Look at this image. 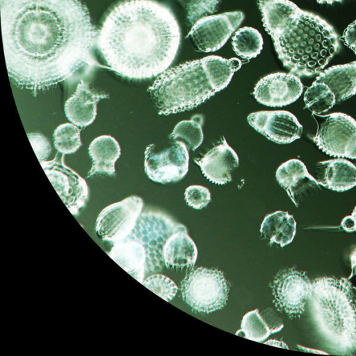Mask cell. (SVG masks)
I'll return each instance as SVG.
<instances>
[{"label": "cell", "mask_w": 356, "mask_h": 356, "mask_svg": "<svg viewBox=\"0 0 356 356\" xmlns=\"http://www.w3.org/2000/svg\"><path fill=\"white\" fill-rule=\"evenodd\" d=\"M10 79L34 96L89 75L98 31L81 0H0Z\"/></svg>", "instance_id": "1"}, {"label": "cell", "mask_w": 356, "mask_h": 356, "mask_svg": "<svg viewBox=\"0 0 356 356\" xmlns=\"http://www.w3.org/2000/svg\"><path fill=\"white\" fill-rule=\"evenodd\" d=\"M181 42L178 22L155 0H124L106 14L97 48L108 68L132 80L156 76L170 66Z\"/></svg>", "instance_id": "2"}, {"label": "cell", "mask_w": 356, "mask_h": 356, "mask_svg": "<svg viewBox=\"0 0 356 356\" xmlns=\"http://www.w3.org/2000/svg\"><path fill=\"white\" fill-rule=\"evenodd\" d=\"M241 65L236 58L206 56L165 70L147 91L159 115L191 110L226 88Z\"/></svg>", "instance_id": "3"}, {"label": "cell", "mask_w": 356, "mask_h": 356, "mask_svg": "<svg viewBox=\"0 0 356 356\" xmlns=\"http://www.w3.org/2000/svg\"><path fill=\"white\" fill-rule=\"evenodd\" d=\"M270 37L283 65L298 76L321 72L339 48L333 27L304 10Z\"/></svg>", "instance_id": "4"}, {"label": "cell", "mask_w": 356, "mask_h": 356, "mask_svg": "<svg viewBox=\"0 0 356 356\" xmlns=\"http://www.w3.org/2000/svg\"><path fill=\"white\" fill-rule=\"evenodd\" d=\"M308 302L317 332L331 353H355L356 297L351 282L345 278H316Z\"/></svg>", "instance_id": "5"}, {"label": "cell", "mask_w": 356, "mask_h": 356, "mask_svg": "<svg viewBox=\"0 0 356 356\" xmlns=\"http://www.w3.org/2000/svg\"><path fill=\"white\" fill-rule=\"evenodd\" d=\"M181 291L184 301L193 312L209 314L225 306L229 286L222 271L200 267L182 280Z\"/></svg>", "instance_id": "6"}, {"label": "cell", "mask_w": 356, "mask_h": 356, "mask_svg": "<svg viewBox=\"0 0 356 356\" xmlns=\"http://www.w3.org/2000/svg\"><path fill=\"white\" fill-rule=\"evenodd\" d=\"M163 213L149 211L141 213L131 234L127 237L139 242L146 252V274L160 270L163 248L168 238L178 229Z\"/></svg>", "instance_id": "7"}, {"label": "cell", "mask_w": 356, "mask_h": 356, "mask_svg": "<svg viewBox=\"0 0 356 356\" xmlns=\"http://www.w3.org/2000/svg\"><path fill=\"white\" fill-rule=\"evenodd\" d=\"M320 118L313 138L317 147L326 154L356 159V120L343 113L315 115Z\"/></svg>", "instance_id": "8"}, {"label": "cell", "mask_w": 356, "mask_h": 356, "mask_svg": "<svg viewBox=\"0 0 356 356\" xmlns=\"http://www.w3.org/2000/svg\"><path fill=\"white\" fill-rule=\"evenodd\" d=\"M270 286L277 310L290 318H300L305 310L312 289V282L305 272L293 268L282 269Z\"/></svg>", "instance_id": "9"}, {"label": "cell", "mask_w": 356, "mask_h": 356, "mask_svg": "<svg viewBox=\"0 0 356 356\" xmlns=\"http://www.w3.org/2000/svg\"><path fill=\"white\" fill-rule=\"evenodd\" d=\"M143 207V200L136 195L105 207L96 220L97 237L112 243L125 239L133 230Z\"/></svg>", "instance_id": "10"}, {"label": "cell", "mask_w": 356, "mask_h": 356, "mask_svg": "<svg viewBox=\"0 0 356 356\" xmlns=\"http://www.w3.org/2000/svg\"><path fill=\"white\" fill-rule=\"evenodd\" d=\"M188 149L180 140L159 152L151 144L145 151V172L154 182L165 184L180 181L188 172Z\"/></svg>", "instance_id": "11"}, {"label": "cell", "mask_w": 356, "mask_h": 356, "mask_svg": "<svg viewBox=\"0 0 356 356\" xmlns=\"http://www.w3.org/2000/svg\"><path fill=\"white\" fill-rule=\"evenodd\" d=\"M243 19L241 11L207 15L193 24L186 38L191 39L197 51H216L227 42Z\"/></svg>", "instance_id": "12"}, {"label": "cell", "mask_w": 356, "mask_h": 356, "mask_svg": "<svg viewBox=\"0 0 356 356\" xmlns=\"http://www.w3.org/2000/svg\"><path fill=\"white\" fill-rule=\"evenodd\" d=\"M64 154L58 161L57 156L51 161L40 162V165L70 213L76 216L89 199L86 181L78 173L64 163Z\"/></svg>", "instance_id": "13"}, {"label": "cell", "mask_w": 356, "mask_h": 356, "mask_svg": "<svg viewBox=\"0 0 356 356\" xmlns=\"http://www.w3.org/2000/svg\"><path fill=\"white\" fill-rule=\"evenodd\" d=\"M247 120L257 131L278 144L291 143L302 135V126L289 111H257L250 113Z\"/></svg>", "instance_id": "14"}, {"label": "cell", "mask_w": 356, "mask_h": 356, "mask_svg": "<svg viewBox=\"0 0 356 356\" xmlns=\"http://www.w3.org/2000/svg\"><path fill=\"white\" fill-rule=\"evenodd\" d=\"M302 91L303 85L297 75L276 72L261 78L257 83L253 95L263 105L282 107L296 102Z\"/></svg>", "instance_id": "15"}, {"label": "cell", "mask_w": 356, "mask_h": 356, "mask_svg": "<svg viewBox=\"0 0 356 356\" xmlns=\"http://www.w3.org/2000/svg\"><path fill=\"white\" fill-rule=\"evenodd\" d=\"M220 144L202 157L195 159L203 175L211 182L223 185L232 181V172L238 166V157L224 137Z\"/></svg>", "instance_id": "16"}, {"label": "cell", "mask_w": 356, "mask_h": 356, "mask_svg": "<svg viewBox=\"0 0 356 356\" xmlns=\"http://www.w3.org/2000/svg\"><path fill=\"white\" fill-rule=\"evenodd\" d=\"M275 176L278 184L297 207L311 192L321 190L318 181L308 172L304 163L297 159L283 163L277 168Z\"/></svg>", "instance_id": "17"}, {"label": "cell", "mask_w": 356, "mask_h": 356, "mask_svg": "<svg viewBox=\"0 0 356 356\" xmlns=\"http://www.w3.org/2000/svg\"><path fill=\"white\" fill-rule=\"evenodd\" d=\"M108 97L106 93H97L91 90L89 83L81 79L74 93L65 103V115L72 124L85 128L96 118L97 102Z\"/></svg>", "instance_id": "18"}, {"label": "cell", "mask_w": 356, "mask_h": 356, "mask_svg": "<svg viewBox=\"0 0 356 356\" xmlns=\"http://www.w3.org/2000/svg\"><path fill=\"white\" fill-rule=\"evenodd\" d=\"M316 181L327 189L344 192L356 186V166L343 159H334L318 163Z\"/></svg>", "instance_id": "19"}, {"label": "cell", "mask_w": 356, "mask_h": 356, "mask_svg": "<svg viewBox=\"0 0 356 356\" xmlns=\"http://www.w3.org/2000/svg\"><path fill=\"white\" fill-rule=\"evenodd\" d=\"M197 257V249L186 227L178 229L168 238L163 248V263L168 268H191Z\"/></svg>", "instance_id": "20"}, {"label": "cell", "mask_w": 356, "mask_h": 356, "mask_svg": "<svg viewBox=\"0 0 356 356\" xmlns=\"http://www.w3.org/2000/svg\"><path fill=\"white\" fill-rule=\"evenodd\" d=\"M108 254L131 276L143 282L146 275V252L139 242L126 238L113 243Z\"/></svg>", "instance_id": "21"}, {"label": "cell", "mask_w": 356, "mask_h": 356, "mask_svg": "<svg viewBox=\"0 0 356 356\" xmlns=\"http://www.w3.org/2000/svg\"><path fill=\"white\" fill-rule=\"evenodd\" d=\"M120 152L119 143L111 136L103 135L95 138L88 147L92 164L87 177L96 174L115 176V164Z\"/></svg>", "instance_id": "22"}, {"label": "cell", "mask_w": 356, "mask_h": 356, "mask_svg": "<svg viewBox=\"0 0 356 356\" xmlns=\"http://www.w3.org/2000/svg\"><path fill=\"white\" fill-rule=\"evenodd\" d=\"M316 81L330 88L337 103L344 101L356 94V61L332 66L320 72Z\"/></svg>", "instance_id": "23"}, {"label": "cell", "mask_w": 356, "mask_h": 356, "mask_svg": "<svg viewBox=\"0 0 356 356\" xmlns=\"http://www.w3.org/2000/svg\"><path fill=\"white\" fill-rule=\"evenodd\" d=\"M263 26L271 36L286 26L302 11L289 0H257Z\"/></svg>", "instance_id": "24"}, {"label": "cell", "mask_w": 356, "mask_h": 356, "mask_svg": "<svg viewBox=\"0 0 356 356\" xmlns=\"http://www.w3.org/2000/svg\"><path fill=\"white\" fill-rule=\"evenodd\" d=\"M296 232V222L288 212L277 211L267 215L260 227L261 236L269 243L284 247L292 242Z\"/></svg>", "instance_id": "25"}, {"label": "cell", "mask_w": 356, "mask_h": 356, "mask_svg": "<svg viewBox=\"0 0 356 356\" xmlns=\"http://www.w3.org/2000/svg\"><path fill=\"white\" fill-rule=\"evenodd\" d=\"M232 44L237 56L249 60L260 54L264 40L259 31L252 27L244 26L236 31Z\"/></svg>", "instance_id": "26"}, {"label": "cell", "mask_w": 356, "mask_h": 356, "mask_svg": "<svg viewBox=\"0 0 356 356\" xmlns=\"http://www.w3.org/2000/svg\"><path fill=\"white\" fill-rule=\"evenodd\" d=\"M203 122L204 117L201 114H196L190 120H182L175 125L169 138L182 141L188 149L195 151L203 142Z\"/></svg>", "instance_id": "27"}, {"label": "cell", "mask_w": 356, "mask_h": 356, "mask_svg": "<svg viewBox=\"0 0 356 356\" xmlns=\"http://www.w3.org/2000/svg\"><path fill=\"white\" fill-rule=\"evenodd\" d=\"M304 102L305 108L313 115L325 113L337 104L335 95L330 88L325 83L316 80L305 92Z\"/></svg>", "instance_id": "28"}, {"label": "cell", "mask_w": 356, "mask_h": 356, "mask_svg": "<svg viewBox=\"0 0 356 356\" xmlns=\"http://www.w3.org/2000/svg\"><path fill=\"white\" fill-rule=\"evenodd\" d=\"M280 331L270 327L262 318L257 309L245 314L242 318L241 330L236 333H243L245 338L257 342H262L271 334Z\"/></svg>", "instance_id": "29"}, {"label": "cell", "mask_w": 356, "mask_h": 356, "mask_svg": "<svg viewBox=\"0 0 356 356\" xmlns=\"http://www.w3.org/2000/svg\"><path fill=\"white\" fill-rule=\"evenodd\" d=\"M80 131L81 130L74 124H60L53 134L56 149L62 154L76 152L81 146Z\"/></svg>", "instance_id": "30"}, {"label": "cell", "mask_w": 356, "mask_h": 356, "mask_svg": "<svg viewBox=\"0 0 356 356\" xmlns=\"http://www.w3.org/2000/svg\"><path fill=\"white\" fill-rule=\"evenodd\" d=\"M141 284L167 302L175 296L178 290L172 280L160 274L145 278Z\"/></svg>", "instance_id": "31"}, {"label": "cell", "mask_w": 356, "mask_h": 356, "mask_svg": "<svg viewBox=\"0 0 356 356\" xmlns=\"http://www.w3.org/2000/svg\"><path fill=\"white\" fill-rule=\"evenodd\" d=\"M221 0H190L187 3V19L193 24L199 19L215 12Z\"/></svg>", "instance_id": "32"}, {"label": "cell", "mask_w": 356, "mask_h": 356, "mask_svg": "<svg viewBox=\"0 0 356 356\" xmlns=\"http://www.w3.org/2000/svg\"><path fill=\"white\" fill-rule=\"evenodd\" d=\"M184 199L189 207L195 209H202L211 201V193L204 186L192 185L186 188Z\"/></svg>", "instance_id": "33"}, {"label": "cell", "mask_w": 356, "mask_h": 356, "mask_svg": "<svg viewBox=\"0 0 356 356\" xmlns=\"http://www.w3.org/2000/svg\"><path fill=\"white\" fill-rule=\"evenodd\" d=\"M27 136L39 161H44L51 150L47 138L38 133H29Z\"/></svg>", "instance_id": "34"}, {"label": "cell", "mask_w": 356, "mask_h": 356, "mask_svg": "<svg viewBox=\"0 0 356 356\" xmlns=\"http://www.w3.org/2000/svg\"><path fill=\"white\" fill-rule=\"evenodd\" d=\"M343 42L356 54V20L348 25L343 33Z\"/></svg>", "instance_id": "35"}, {"label": "cell", "mask_w": 356, "mask_h": 356, "mask_svg": "<svg viewBox=\"0 0 356 356\" xmlns=\"http://www.w3.org/2000/svg\"><path fill=\"white\" fill-rule=\"evenodd\" d=\"M344 230L348 232H356V206L350 216L345 217L341 223Z\"/></svg>", "instance_id": "36"}, {"label": "cell", "mask_w": 356, "mask_h": 356, "mask_svg": "<svg viewBox=\"0 0 356 356\" xmlns=\"http://www.w3.org/2000/svg\"><path fill=\"white\" fill-rule=\"evenodd\" d=\"M351 265V274L348 280L351 282L352 285L356 290V248L352 252L350 257Z\"/></svg>", "instance_id": "37"}, {"label": "cell", "mask_w": 356, "mask_h": 356, "mask_svg": "<svg viewBox=\"0 0 356 356\" xmlns=\"http://www.w3.org/2000/svg\"><path fill=\"white\" fill-rule=\"evenodd\" d=\"M316 1L318 3H321V4H323V3L332 4V3H335V2H341L343 0H316Z\"/></svg>", "instance_id": "38"}]
</instances>
